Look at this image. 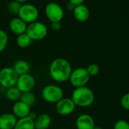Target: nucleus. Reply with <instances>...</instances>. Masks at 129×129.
<instances>
[{
    "mask_svg": "<svg viewBox=\"0 0 129 129\" xmlns=\"http://www.w3.org/2000/svg\"><path fill=\"white\" fill-rule=\"evenodd\" d=\"M75 126L77 129H93L95 127V121L90 115L83 113L77 118Z\"/></svg>",
    "mask_w": 129,
    "mask_h": 129,
    "instance_id": "obj_11",
    "label": "nucleus"
},
{
    "mask_svg": "<svg viewBox=\"0 0 129 129\" xmlns=\"http://www.w3.org/2000/svg\"><path fill=\"white\" fill-rule=\"evenodd\" d=\"M30 106L21 100L16 101L12 106V114L18 119L27 117L30 113Z\"/></svg>",
    "mask_w": 129,
    "mask_h": 129,
    "instance_id": "obj_12",
    "label": "nucleus"
},
{
    "mask_svg": "<svg viewBox=\"0 0 129 129\" xmlns=\"http://www.w3.org/2000/svg\"><path fill=\"white\" fill-rule=\"evenodd\" d=\"M8 43H9V36L7 34V33L0 29V52H3L6 48L8 46Z\"/></svg>",
    "mask_w": 129,
    "mask_h": 129,
    "instance_id": "obj_22",
    "label": "nucleus"
},
{
    "mask_svg": "<svg viewBox=\"0 0 129 129\" xmlns=\"http://www.w3.org/2000/svg\"><path fill=\"white\" fill-rule=\"evenodd\" d=\"M21 6V4L16 2V1H12L9 3L8 5V10L10 13H12V14H18V12H19V9Z\"/></svg>",
    "mask_w": 129,
    "mask_h": 129,
    "instance_id": "obj_23",
    "label": "nucleus"
},
{
    "mask_svg": "<svg viewBox=\"0 0 129 129\" xmlns=\"http://www.w3.org/2000/svg\"><path fill=\"white\" fill-rule=\"evenodd\" d=\"M42 99L49 103H56L64 98L63 89L55 84L46 85L41 91Z\"/></svg>",
    "mask_w": 129,
    "mask_h": 129,
    "instance_id": "obj_3",
    "label": "nucleus"
},
{
    "mask_svg": "<svg viewBox=\"0 0 129 129\" xmlns=\"http://www.w3.org/2000/svg\"><path fill=\"white\" fill-rule=\"evenodd\" d=\"M76 106L71 98H62L55 106L56 112L61 116H67L74 112Z\"/></svg>",
    "mask_w": 129,
    "mask_h": 129,
    "instance_id": "obj_9",
    "label": "nucleus"
},
{
    "mask_svg": "<svg viewBox=\"0 0 129 129\" xmlns=\"http://www.w3.org/2000/svg\"><path fill=\"white\" fill-rule=\"evenodd\" d=\"M64 10L57 3L51 2L45 7V15L48 20L52 22H61L64 18Z\"/></svg>",
    "mask_w": 129,
    "mask_h": 129,
    "instance_id": "obj_8",
    "label": "nucleus"
},
{
    "mask_svg": "<svg viewBox=\"0 0 129 129\" xmlns=\"http://www.w3.org/2000/svg\"><path fill=\"white\" fill-rule=\"evenodd\" d=\"M19 100H21V102L26 103L29 106H32L36 103V96L32 91L22 93Z\"/></svg>",
    "mask_w": 129,
    "mask_h": 129,
    "instance_id": "obj_21",
    "label": "nucleus"
},
{
    "mask_svg": "<svg viewBox=\"0 0 129 129\" xmlns=\"http://www.w3.org/2000/svg\"><path fill=\"white\" fill-rule=\"evenodd\" d=\"M14 129H35L34 121L29 116L18 118Z\"/></svg>",
    "mask_w": 129,
    "mask_h": 129,
    "instance_id": "obj_18",
    "label": "nucleus"
},
{
    "mask_svg": "<svg viewBox=\"0 0 129 129\" xmlns=\"http://www.w3.org/2000/svg\"><path fill=\"white\" fill-rule=\"evenodd\" d=\"M93 129H103V127H98V126H95Z\"/></svg>",
    "mask_w": 129,
    "mask_h": 129,
    "instance_id": "obj_30",
    "label": "nucleus"
},
{
    "mask_svg": "<svg viewBox=\"0 0 129 129\" xmlns=\"http://www.w3.org/2000/svg\"><path fill=\"white\" fill-rule=\"evenodd\" d=\"M27 27V24H26L24 21H22L21 18H12L9 22V28L11 31L16 34L17 36L26 33Z\"/></svg>",
    "mask_w": 129,
    "mask_h": 129,
    "instance_id": "obj_13",
    "label": "nucleus"
},
{
    "mask_svg": "<svg viewBox=\"0 0 129 129\" xmlns=\"http://www.w3.org/2000/svg\"><path fill=\"white\" fill-rule=\"evenodd\" d=\"M18 118L12 113H4L0 115V129H14Z\"/></svg>",
    "mask_w": 129,
    "mask_h": 129,
    "instance_id": "obj_14",
    "label": "nucleus"
},
{
    "mask_svg": "<svg viewBox=\"0 0 129 129\" xmlns=\"http://www.w3.org/2000/svg\"><path fill=\"white\" fill-rule=\"evenodd\" d=\"M31 41V39L28 37V35L26 33L18 35L16 39V43L18 46H19L21 49H25L28 47L30 45Z\"/></svg>",
    "mask_w": 129,
    "mask_h": 129,
    "instance_id": "obj_19",
    "label": "nucleus"
},
{
    "mask_svg": "<svg viewBox=\"0 0 129 129\" xmlns=\"http://www.w3.org/2000/svg\"><path fill=\"white\" fill-rule=\"evenodd\" d=\"M15 1H16V2H18V3H25L26 2H27L28 0H15Z\"/></svg>",
    "mask_w": 129,
    "mask_h": 129,
    "instance_id": "obj_29",
    "label": "nucleus"
},
{
    "mask_svg": "<svg viewBox=\"0 0 129 129\" xmlns=\"http://www.w3.org/2000/svg\"><path fill=\"white\" fill-rule=\"evenodd\" d=\"M84 1L85 0H69V3L73 6H76L83 4Z\"/></svg>",
    "mask_w": 129,
    "mask_h": 129,
    "instance_id": "obj_28",
    "label": "nucleus"
},
{
    "mask_svg": "<svg viewBox=\"0 0 129 129\" xmlns=\"http://www.w3.org/2000/svg\"><path fill=\"white\" fill-rule=\"evenodd\" d=\"M61 27V22H52L51 23V28L53 30H59Z\"/></svg>",
    "mask_w": 129,
    "mask_h": 129,
    "instance_id": "obj_27",
    "label": "nucleus"
},
{
    "mask_svg": "<svg viewBox=\"0 0 129 129\" xmlns=\"http://www.w3.org/2000/svg\"><path fill=\"white\" fill-rule=\"evenodd\" d=\"M120 103L123 109L129 111V92L122 96V97L121 98Z\"/></svg>",
    "mask_w": 129,
    "mask_h": 129,
    "instance_id": "obj_26",
    "label": "nucleus"
},
{
    "mask_svg": "<svg viewBox=\"0 0 129 129\" xmlns=\"http://www.w3.org/2000/svg\"><path fill=\"white\" fill-rule=\"evenodd\" d=\"M58 129H66V128H58Z\"/></svg>",
    "mask_w": 129,
    "mask_h": 129,
    "instance_id": "obj_31",
    "label": "nucleus"
},
{
    "mask_svg": "<svg viewBox=\"0 0 129 129\" xmlns=\"http://www.w3.org/2000/svg\"><path fill=\"white\" fill-rule=\"evenodd\" d=\"M52 123V118L47 113H41L34 120L35 129H47Z\"/></svg>",
    "mask_w": 129,
    "mask_h": 129,
    "instance_id": "obj_16",
    "label": "nucleus"
},
{
    "mask_svg": "<svg viewBox=\"0 0 129 129\" xmlns=\"http://www.w3.org/2000/svg\"><path fill=\"white\" fill-rule=\"evenodd\" d=\"M26 34L31 40H41L46 37L48 28L45 24L37 21L27 25Z\"/></svg>",
    "mask_w": 129,
    "mask_h": 129,
    "instance_id": "obj_5",
    "label": "nucleus"
},
{
    "mask_svg": "<svg viewBox=\"0 0 129 129\" xmlns=\"http://www.w3.org/2000/svg\"><path fill=\"white\" fill-rule=\"evenodd\" d=\"M72 67L70 62L63 58H55L50 64L49 73L50 78L57 83L66 82L72 72Z\"/></svg>",
    "mask_w": 129,
    "mask_h": 129,
    "instance_id": "obj_1",
    "label": "nucleus"
},
{
    "mask_svg": "<svg viewBox=\"0 0 129 129\" xmlns=\"http://www.w3.org/2000/svg\"><path fill=\"white\" fill-rule=\"evenodd\" d=\"M6 96L10 101H18L20 100V97L21 96V92L15 87H10L9 89H6Z\"/></svg>",
    "mask_w": 129,
    "mask_h": 129,
    "instance_id": "obj_20",
    "label": "nucleus"
},
{
    "mask_svg": "<svg viewBox=\"0 0 129 129\" xmlns=\"http://www.w3.org/2000/svg\"><path fill=\"white\" fill-rule=\"evenodd\" d=\"M14 71L16 72V74L20 76L25 74H29V72L30 70V67L29 63L23 59L18 60L15 62L14 66L12 67Z\"/></svg>",
    "mask_w": 129,
    "mask_h": 129,
    "instance_id": "obj_17",
    "label": "nucleus"
},
{
    "mask_svg": "<svg viewBox=\"0 0 129 129\" xmlns=\"http://www.w3.org/2000/svg\"><path fill=\"white\" fill-rule=\"evenodd\" d=\"M71 99L76 106L86 108L90 106L93 103L95 96L90 88L84 86L75 88L72 93Z\"/></svg>",
    "mask_w": 129,
    "mask_h": 129,
    "instance_id": "obj_2",
    "label": "nucleus"
},
{
    "mask_svg": "<svg viewBox=\"0 0 129 129\" xmlns=\"http://www.w3.org/2000/svg\"><path fill=\"white\" fill-rule=\"evenodd\" d=\"M75 18L79 22H85L90 18V10L84 4L76 6L73 9Z\"/></svg>",
    "mask_w": 129,
    "mask_h": 129,
    "instance_id": "obj_15",
    "label": "nucleus"
},
{
    "mask_svg": "<svg viewBox=\"0 0 129 129\" xmlns=\"http://www.w3.org/2000/svg\"><path fill=\"white\" fill-rule=\"evenodd\" d=\"M90 78V76L87 72L86 68L79 67L72 70L69 80L70 84L75 88H77L86 86L89 82Z\"/></svg>",
    "mask_w": 129,
    "mask_h": 129,
    "instance_id": "obj_4",
    "label": "nucleus"
},
{
    "mask_svg": "<svg viewBox=\"0 0 129 129\" xmlns=\"http://www.w3.org/2000/svg\"><path fill=\"white\" fill-rule=\"evenodd\" d=\"M36 84L34 78L30 74H25L20 75L18 78L15 87L21 92L26 93L32 91Z\"/></svg>",
    "mask_w": 129,
    "mask_h": 129,
    "instance_id": "obj_10",
    "label": "nucleus"
},
{
    "mask_svg": "<svg viewBox=\"0 0 129 129\" xmlns=\"http://www.w3.org/2000/svg\"><path fill=\"white\" fill-rule=\"evenodd\" d=\"M87 72H88L89 75L91 77L93 76H96L99 74L100 72V67L98 66V64H95V63H91L89 66L86 68Z\"/></svg>",
    "mask_w": 129,
    "mask_h": 129,
    "instance_id": "obj_24",
    "label": "nucleus"
},
{
    "mask_svg": "<svg viewBox=\"0 0 129 129\" xmlns=\"http://www.w3.org/2000/svg\"><path fill=\"white\" fill-rule=\"evenodd\" d=\"M18 75L12 67H4L0 70V85L9 89L16 85Z\"/></svg>",
    "mask_w": 129,
    "mask_h": 129,
    "instance_id": "obj_7",
    "label": "nucleus"
},
{
    "mask_svg": "<svg viewBox=\"0 0 129 129\" xmlns=\"http://www.w3.org/2000/svg\"><path fill=\"white\" fill-rule=\"evenodd\" d=\"M113 129H129V123L123 119L118 120L114 124Z\"/></svg>",
    "mask_w": 129,
    "mask_h": 129,
    "instance_id": "obj_25",
    "label": "nucleus"
},
{
    "mask_svg": "<svg viewBox=\"0 0 129 129\" xmlns=\"http://www.w3.org/2000/svg\"><path fill=\"white\" fill-rule=\"evenodd\" d=\"M18 15V18L26 24H31L37 21L39 17V10L34 5L25 3L21 5Z\"/></svg>",
    "mask_w": 129,
    "mask_h": 129,
    "instance_id": "obj_6",
    "label": "nucleus"
}]
</instances>
